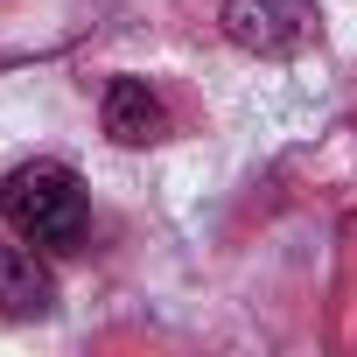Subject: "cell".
<instances>
[{"mask_svg": "<svg viewBox=\"0 0 357 357\" xmlns=\"http://www.w3.org/2000/svg\"><path fill=\"white\" fill-rule=\"evenodd\" d=\"M0 218L29 245H77L84 238V183L63 161H22L0 183Z\"/></svg>", "mask_w": 357, "mask_h": 357, "instance_id": "1", "label": "cell"}, {"mask_svg": "<svg viewBox=\"0 0 357 357\" xmlns=\"http://www.w3.org/2000/svg\"><path fill=\"white\" fill-rule=\"evenodd\" d=\"M225 36L245 56H301L322 36L315 0H225Z\"/></svg>", "mask_w": 357, "mask_h": 357, "instance_id": "2", "label": "cell"}, {"mask_svg": "<svg viewBox=\"0 0 357 357\" xmlns=\"http://www.w3.org/2000/svg\"><path fill=\"white\" fill-rule=\"evenodd\" d=\"M56 308V273L36 259V245H0V315H50Z\"/></svg>", "mask_w": 357, "mask_h": 357, "instance_id": "3", "label": "cell"}, {"mask_svg": "<svg viewBox=\"0 0 357 357\" xmlns=\"http://www.w3.org/2000/svg\"><path fill=\"white\" fill-rule=\"evenodd\" d=\"M161 126H168V112H161V98L140 77H112L105 84V133L119 147H147V140H161Z\"/></svg>", "mask_w": 357, "mask_h": 357, "instance_id": "4", "label": "cell"}]
</instances>
